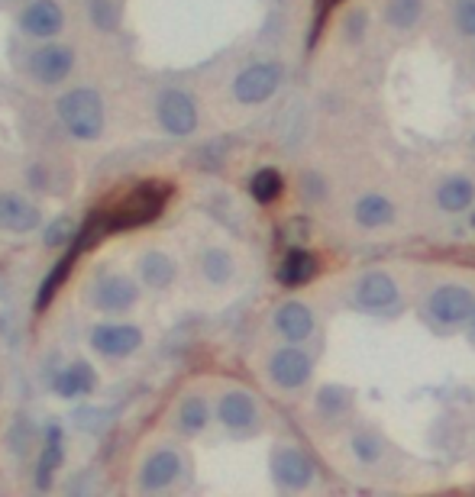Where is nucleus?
<instances>
[{
	"label": "nucleus",
	"instance_id": "1",
	"mask_svg": "<svg viewBox=\"0 0 475 497\" xmlns=\"http://www.w3.org/2000/svg\"><path fill=\"white\" fill-rule=\"evenodd\" d=\"M169 197L171 185H165V181H143V185H136L111 213H104L107 217V229L117 233V229H133L143 227V223H153L165 211Z\"/></svg>",
	"mask_w": 475,
	"mask_h": 497
},
{
	"label": "nucleus",
	"instance_id": "2",
	"mask_svg": "<svg viewBox=\"0 0 475 497\" xmlns=\"http://www.w3.org/2000/svg\"><path fill=\"white\" fill-rule=\"evenodd\" d=\"M59 117L75 139H97L104 129V101L91 87H75L59 101Z\"/></svg>",
	"mask_w": 475,
	"mask_h": 497
},
{
	"label": "nucleus",
	"instance_id": "3",
	"mask_svg": "<svg viewBox=\"0 0 475 497\" xmlns=\"http://www.w3.org/2000/svg\"><path fill=\"white\" fill-rule=\"evenodd\" d=\"M281 85V68L275 62H262V65H249L246 71H239L233 81V94L239 104H262Z\"/></svg>",
	"mask_w": 475,
	"mask_h": 497
},
{
	"label": "nucleus",
	"instance_id": "4",
	"mask_svg": "<svg viewBox=\"0 0 475 497\" xmlns=\"http://www.w3.org/2000/svg\"><path fill=\"white\" fill-rule=\"evenodd\" d=\"M430 313L446 327H456V323L475 317V297L469 287L459 285H443L430 294Z\"/></svg>",
	"mask_w": 475,
	"mask_h": 497
},
{
	"label": "nucleus",
	"instance_id": "5",
	"mask_svg": "<svg viewBox=\"0 0 475 497\" xmlns=\"http://www.w3.org/2000/svg\"><path fill=\"white\" fill-rule=\"evenodd\" d=\"M159 120L171 136H191L197 127V107L185 91H165L159 101Z\"/></svg>",
	"mask_w": 475,
	"mask_h": 497
},
{
	"label": "nucleus",
	"instance_id": "6",
	"mask_svg": "<svg viewBox=\"0 0 475 497\" xmlns=\"http://www.w3.org/2000/svg\"><path fill=\"white\" fill-rule=\"evenodd\" d=\"M269 375L275 385L281 388H301L307 378H311V359H307L301 349L288 346V349H279V352L271 355L269 362Z\"/></svg>",
	"mask_w": 475,
	"mask_h": 497
},
{
	"label": "nucleus",
	"instance_id": "7",
	"mask_svg": "<svg viewBox=\"0 0 475 497\" xmlns=\"http://www.w3.org/2000/svg\"><path fill=\"white\" fill-rule=\"evenodd\" d=\"M91 343L97 352L111 355V359H123V355L136 352L139 343H143V333L136 327H123V323H113V327H97L91 333Z\"/></svg>",
	"mask_w": 475,
	"mask_h": 497
},
{
	"label": "nucleus",
	"instance_id": "8",
	"mask_svg": "<svg viewBox=\"0 0 475 497\" xmlns=\"http://www.w3.org/2000/svg\"><path fill=\"white\" fill-rule=\"evenodd\" d=\"M356 301L365 311H388L391 303H398V285L385 271H369L356 285Z\"/></svg>",
	"mask_w": 475,
	"mask_h": 497
},
{
	"label": "nucleus",
	"instance_id": "9",
	"mask_svg": "<svg viewBox=\"0 0 475 497\" xmlns=\"http://www.w3.org/2000/svg\"><path fill=\"white\" fill-rule=\"evenodd\" d=\"M271 472H275V481L285 485V488H307L311 478H314L311 462L297 449H279L271 455Z\"/></svg>",
	"mask_w": 475,
	"mask_h": 497
},
{
	"label": "nucleus",
	"instance_id": "10",
	"mask_svg": "<svg viewBox=\"0 0 475 497\" xmlns=\"http://www.w3.org/2000/svg\"><path fill=\"white\" fill-rule=\"evenodd\" d=\"M71 65H75V55L65 46H46L33 55V75L43 81V85H59L71 75Z\"/></svg>",
	"mask_w": 475,
	"mask_h": 497
},
{
	"label": "nucleus",
	"instance_id": "11",
	"mask_svg": "<svg viewBox=\"0 0 475 497\" xmlns=\"http://www.w3.org/2000/svg\"><path fill=\"white\" fill-rule=\"evenodd\" d=\"M23 29L29 36H36V39H46V36H55L62 29V23H65V17H62V7L55 4V0H36V4H29L23 13Z\"/></svg>",
	"mask_w": 475,
	"mask_h": 497
},
{
	"label": "nucleus",
	"instance_id": "12",
	"mask_svg": "<svg viewBox=\"0 0 475 497\" xmlns=\"http://www.w3.org/2000/svg\"><path fill=\"white\" fill-rule=\"evenodd\" d=\"M136 301V285L123 275H111V278H104L101 285L94 287V303L107 313H120L133 307Z\"/></svg>",
	"mask_w": 475,
	"mask_h": 497
},
{
	"label": "nucleus",
	"instance_id": "13",
	"mask_svg": "<svg viewBox=\"0 0 475 497\" xmlns=\"http://www.w3.org/2000/svg\"><path fill=\"white\" fill-rule=\"evenodd\" d=\"M275 327H279V333L288 343H301V339H307L314 333V317H311V311H307L304 303L288 301L281 303L279 313H275Z\"/></svg>",
	"mask_w": 475,
	"mask_h": 497
},
{
	"label": "nucleus",
	"instance_id": "14",
	"mask_svg": "<svg viewBox=\"0 0 475 497\" xmlns=\"http://www.w3.org/2000/svg\"><path fill=\"white\" fill-rule=\"evenodd\" d=\"M39 223V211L20 195H4L0 197V227L10 233H29Z\"/></svg>",
	"mask_w": 475,
	"mask_h": 497
},
{
	"label": "nucleus",
	"instance_id": "15",
	"mask_svg": "<svg viewBox=\"0 0 475 497\" xmlns=\"http://www.w3.org/2000/svg\"><path fill=\"white\" fill-rule=\"evenodd\" d=\"M179 472H181V459L175 452H169V449H162V452H155L143 465V488L149 491L169 488L171 481L179 478Z\"/></svg>",
	"mask_w": 475,
	"mask_h": 497
},
{
	"label": "nucleus",
	"instance_id": "16",
	"mask_svg": "<svg viewBox=\"0 0 475 497\" xmlns=\"http://www.w3.org/2000/svg\"><path fill=\"white\" fill-rule=\"evenodd\" d=\"M317 255H311L307 249H291L279 265V281L285 287H297V285H307V281L317 275Z\"/></svg>",
	"mask_w": 475,
	"mask_h": 497
},
{
	"label": "nucleus",
	"instance_id": "17",
	"mask_svg": "<svg viewBox=\"0 0 475 497\" xmlns=\"http://www.w3.org/2000/svg\"><path fill=\"white\" fill-rule=\"evenodd\" d=\"M94 385H97V375H94V369L88 362H75L68 365L65 371H62L59 378H55V391H59L62 397H81V394H91Z\"/></svg>",
	"mask_w": 475,
	"mask_h": 497
},
{
	"label": "nucleus",
	"instance_id": "18",
	"mask_svg": "<svg viewBox=\"0 0 475 497\" xmlns=\"http://www.w3.org/2000/svg\"><path fill=\"white\" fill-rule=\"evenodd\" d=\"M221 420L227 423L229 430H243L255 420V404L253 397L243 394V391H233L221 401Z\"/></svg>",
	"mask_w": 475,
	"mask_h": 497
},
{
	"label": "nucleus",
	"instance_id": "19",
	"mask_svg": "<svg viewBox=\"0 0 475 497\" xmlns=\"http://www.w3.org/2000/svg\"><path fill=\"white\" fill-rule=\"evenodd\" d=\"M437 201H440L443 211H450V213L466 211V207H472V201H475V185L469 181V178H450V181H443Z\"/></svg>",
	"mask_w": 475,
	"mask_h": 497
},
{
	"label": "nucleus",
	"instance_id": "20",
	"mask_svg": "<svg viewBox=\"0 0 475 497\" xmlns=\"http://www.w3.org/2000/svg\"><path fill=\"white\" fill-rule=\"evenodd\" d=\"M391 217H395V207H391V201L388 197H382V195H365L362 201L356 203V220L369 229L385 227Z\"/></svg>",
	"mask_w": 475,
	"mask_h": 497
},
{
	"label": "nucleus",
	"instance_id": "21",
	"mask_svg": "<svg viewBox=\"0 0 475 497\" xmlns=\"http://www.w3.org/2000/svg\"><path fill=\"white\" fill-rule=\"evenodd\" d=\"M139 271H143V281L149 287H169L171 278H175V265H171L169 255H162V253H149L143 255V265H139Z\"/></svg>",
	"mask_w": 475,
	"mask_h": 497
},
{
	"label": "nucleus",
	"instance_id": "22",
	"mask_svg": "<svg viewBox=\"0 0 475 497\" xmlns=\"http://www.w3.org/2000/svg\"><path fill=\"white\" fill-rule=\"evenodd\" d=\"M78 253H81V243H78L75 249H71V253H68L65 259H62L59 265H55V269H52V275L43 281V287H39V297H36V311H43L46 303H49L52 297H55V291H59V287H62V281L68 278V271L75 269V259H78Z\"/></svg>",
	"mask_w": 475,
	"mask_h": 497
},
{
	"label": "nucleus",
	"instance_id": "23",
	"mask_svg": "<svg viewBox=\"0 0 475 497\" xmlns=\"http://www.w3.org/2000/svg\"><path fill=\"white\" fill-rule=\"evenodd\" d=\"M62 465V430L59 427H49L46 430V452L39 459V488H49L52 472Z\"/></svg>",
	"mask_w": 475,
	"mask_h": 497
},
{
	"label": "nucleus",
	"instance_id": "24",
	"mask_svg": "<svg viewBox=\"0 0 475 497\" xmlns=\"http://www.w3.org/2000/svg\"><path fill=\"white\" fill-rule=\"evenodd\" d=\"M421 10H424V0H388L385 4V20L395 29H411L421 20Z\"/></svg>",
	"mask_w": 475,
	"mask_h": 497
},
{
	"label": "nucleus",
	"instance_id": "25",
	"mask_svg": "<svg viewBox=\"0 0 475 497\" xmlns=\"http://www.w3.org/2000/svg\"><path fill=\"white\" fill-rule=\"evenodd\" d=\"M249 191H253V197L259 203H271L279 201L281 191H285V181H281V175L275 169H262L255 171L253 181H249Z\"/></svg>",
	"mask_w": 475,
	"mask_h": 497
},
{
	"label": "nucleus",
	"instance_id": "26",
	"mask_svg": "<svg viewBox=\"0 0 475 497\" xmlns=\"http://www.w3.org/2000/svg\"><path fill=\"white\" fill-rule=\"evenodd\" d=\"M181 430L185 433H201L207 427V404H204L201 397H188L185 404H181Z\"/></svg>",
	"mask_w": 475,
	"mask_h": 497
},
{
	"label": "nucleus",
	"instance_id": "27",
	"mask_svg": "<svg viewBox=\"0 0 475 497\" xmlns=\"http://www.w3.org/2000/svg\"><path fill=\"white\" fill-rule=\"evenodd\" d=\"M229 255L221 253V249H211V253H204V275L213 281V285H221V281L229 278Z\"/></svg>",
	"mask_w": 475,
	"mask_h": 497
},
{
	"label": "nucleus",
	"instance_id": "28",
	"mask_svg": "<svg viewBox=\"0 0 475 497\" xmlns=\"http://www.w3.org/2000/svg\"><path fill=\"white\" fill-rule=\"evenodd\" d=\"M71 220L68 217H59V220H52L49 227H46V245H65L68 239H71Z\"/></svg>",
	"mask_w": 475,
	"mask_h": 497
},
{
	"label": "nucleus",
	"instance_id": "29",
	"mask_svg": "<svg viewBox=\"0 0 475 497\" xmlns=\"http://www.w3.org/2000/svg\"><path fill=\"white\" fill-rule=\"evenodd\" d=\"M339 4H343V0H314L317 17H314V26H311V39H307V46H314L317 39H321L323 23H327V17L333 13V7H339Z\"/></svg>",
	"mask_w": 475,
	"mask_h": 497
},
{
	"label": "nucleus",
	"instance_id": "30",
	"mask_svg": "<svg viewBox=\"0 0 475 497\" xmlns=\"http://www.w3.org/2000/svg\"><path fill=\"white\" fill-rule=\"evenodd\" d=\"M456 23L466 36H475V0H459Z\"/></svg>",
	"mask_w": 475,
	"mask_h": 497
},
{
	"label": "nucleus",
	"instance_id": "31",
	"mask_svg": "<svg viewBox=\"0 0 475 497\" xmlns=\"http://www.w3.org/2000/svg\"><path fill=\"white\" fill-rule=\"evenodd\" d=\"M346 391H339V388H323V394H321V407L327 413H337V410H343L346 407Z\"/></svg>",
	"mask_w": 475,
	"mask_h": 497
},
{
	"label": "nucleus",
	"instance_id": "32",
	"mask_svg": "<svg viewBox=\"0 0 475 497\" xmlns=\"http://www.w3.org/2000/svg\"><path fill=\"white\" fill-rule=\"evenodd\" d=\"M91 17L97 26H104V29H111L113 26V4L111 0H94L91 4Z\"/></svg>",
	"mask_w": 475,
	"mask_h": 497
},
{
	"label": "nucleus",
	"instance_id": "33",
	"mask_svg": "<svg viewBox=\"0 0 475 497\" xmlns=\"http://www.w3.org/2000/svg\"><path fill=\"white\" fill-rule=\"evenodd\" d=\"M353 449H356V455L359 459H365V462L379 459V443H375L372 436H356L353 439Z\"/></svg>",
	"mask_w": 475,
	"mask_h": 497
},
{
	"label": "nucleus",
	"instance_id": "34",
	"mask_svg": "<svg viewBox=\"0 0 475 497\" xmlns=\"http://www.w3.org/2000/svg\"><path fill=\"white\" fill-rule=\"evenodd\" d=\"M472 329H475V320H472Z\"/></svg>",
	"mask_w": 475,
	"mask_h": 497
}]
</instances>
